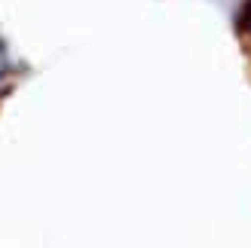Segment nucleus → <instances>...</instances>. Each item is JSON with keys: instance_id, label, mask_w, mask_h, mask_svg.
<instances>
[]
</instances>
